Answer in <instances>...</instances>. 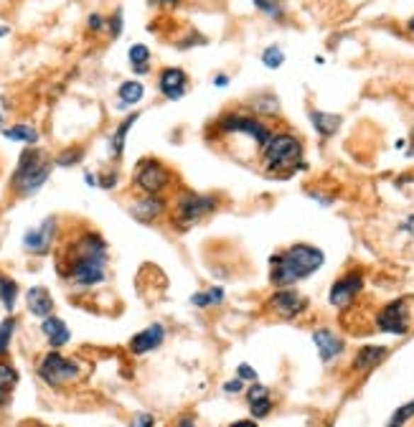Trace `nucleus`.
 I'll return each mask as SVG.
<instances>
[{"label":"nucleus","mask_w":414,"mask_h":427,"mask_svg":"<svg viewBox=\"0 0 414 427\" xmlns=\"http://www.w3.org/2000/svg\"><path fill=\"white\" fill-rule=\"evenodd\" d=\"M229 427H259V425H257L254 420H237V422H232Z\"/></svg>","instance_id":"79ce46f5"},{"label":"nucleus","mask_w":414,"mask_h":427,"mask_svg":"<svg viewBox=\"0 0 414 427\" xmlns=\"http://www.w3.org/2000/svg\"><path fill=\"white\" fill-rule=\"evenodd\" d=\"M328 427H333V425H328Z\"/></svg>","instance_id":"3c124183"},{"label":"nucleus","mask_w":414,"mask_h":427,"mask_svg":"<svg viewBox=\"0 0 414 427\" xmlns=\"http://www.w3.org/2000/svg\"><path fill=\"white\" fill-rule=\"evenodd\" d=\"M0 36H8V26H0Z\"/></svg>","instance_id":"de8ad7c7"},{"label":"nucleus","mask_w":414,"mask_h":427,"mask_svg":"<svg viewBox=\"0 0 414 427\" xmlns=\"http://www.w3.org/2000/svg\"><path fill=\"white\" fill-rule=\"evenodd\" d=\"M0 125H3V115H0Z\"/></svg>","instance_id":"8fccbe9b"},{"label":"nucleus","mask_w":414,"mask_h":427,"mask_svg":"<svg viewBox=\"0 0 414 427\" xmlns=\"http://www.w3.org/2000/svg\"><path fill=\"white\" fill-rule=\"evenodd\" d=\"M84 183L86 186H99V178L91 176V173H84Z\"/></svg>","instance_id":"c03bdc74"},{"label":"nucleus","mask_w":414,"mask_h":427,"mask_svg":"<svg viewBox=\"0 0 414 427\" xmlns=\"http://www.w3.org/2000/svg\"><path fill=\"white\" fill-rule=\"evenodd\" d=\"M99 186L102 189H112V186H117V173H107V176L99 178Z\"/></svg>","instance_id":"58836bf2"},{"label":"nucleus","mask_w":414,"mask_h":427,"mask_svg":"<svg viewBox=\"0 0 414 427\" xmlns=\"http://www.w3.org/2000/svg\"><path fill=\"white\" fill-rule=\"evenodd\" d=\"M376 328L391 336H404L412 328V311H409V298H396L386 303L376 313Z\"/></svg>","instance_id":"1a4fd4ad"},{"label":"nucleus","mask_w":414,"mask_h":427,"mask_svg":"<svg viewBox=\"0 0 414 427\" xmlns=\"http://www.w3.org/2000/svg\"><path fill=\"white\" fill-rule=\"evenodd\" d=\"M310 122H313V128L323 135V138H330V135L338 133V128H341L343 120L338 115H330V112L310 110Z\"/></svg>","instance_id":"5701e85b"},{"label":"nucleus","mask_w":414,"mask_h":427,"mask_svg":"<svg viewBox=\"0 0 414 427\" xmlns=\"http://www.w3.org/2000/svg\"><path fill=\"white\" fill-rule=\"evenodd\" d=\"M244 389V382H242V379H232V382H226V384H224V392H226V394H239V392H242Z\"/></svg>","instance_id":"4c0bfd02"},{"label":"nucleus","mask_w":414,"mask_h":427,"mask_svg":"<svg viewBox=\"0 0 414 427\" xmlns=\"http://www.w3.org/2000/svg\"><path fill=\"white\" fill-rule=\"evenodd\" d=\"M138 112H133L130 117H125V120L117 125V130L112 133V138H110V155L112 158H122V152H125V140H128V133H130V128H133L135 122H138Z\"/></svg>","instance_id":"412c9836"},{"label":"nucleus","mask_w":414,"mask_h":427,"mask_svg":"<svg viewBox=\"0 0 414 427\" xmlns=\"http://www.w3.org/2000/svg\"><path fill=\"white\" fill-rule=\"evenodd\" d=\"M386 351L384 346H364L356 354V359H354V369L356 372H369V369H374L376 364H381V361L386 359Z\"/></svg>","instance_id":"aec40b11"},{"label":"nucleus","mask_w":414,"mask_h":427,"mask_svg":"<svg viewBox=\"0 0 414 427\" xmlns=\"http://www.w3.org/2000/svg\"><path fill=\"white\" fill-rule=\"evenodd\" d=\"M407 28H409V30H412V33H414V16H412V18L407 21Z\"/></svg>","instance_id":"49530a36"},{"label":"nucleus","mask_w":414,"mask_h":427,"mask_svg":"<svg viewBox=\"0 0 414 427\" xmlns=\"http://www.w3.org/2000/svg\"><path fill=\"white\" fill-rule=\"evenodd\" d=\"M82 158H84V150L77 145V148H67V150H61L59 155H56L54 163L61 165V168H72V165H77Z\"/></svg>","instance_id":"c85d7f7f"},{"label":"nucleus","mask_w":414,"mask_h":427,"mask_svg":"<svg viewBox=\"0 0 414 427\" xmlns=\"http://www.w3.org/2000/svg\"><path fill=\"white\" fill-rule=\"evenodd\" d=\"M38 377H41L43 384L64 387L79 377V364L67 359V356H61L59 351H49L38 361Z\"/></svg>","instance_id":"6e6552de"},{"label":"nucleus","mask_w":414,"mask_h":427,"mask_svg":"<svg viewBox=\"0 0 414 427\" xmlns=\"http://www.w3.org/2000/svg\"><path fill=\"white\" fill-rule=\"evenodd\" d=\"M176 427H196V420L191 415H183L181 420L176 422Z\"/></svg>","instance_id":"a19ab883"},{"label":"nucleus","mask_w":414,"mask_h":427,"mask_svg":"<svg viewBox=\"0 0 414 427\" xmlns=\"http://www.w3.org/2000/svg\"><path fill=\"white\" fill-rule=\"evenodd\" d=\"M3 138L13 143H26V145H36L38 143L36 128H30V125H13V128H6L3 130Z\"/></svg>","instance_id":"393cba45"},{"label":"nucleus","mask_w":414,"mask_h":427,"mask_svg":"<svg viewBox=\"0 0 414 427\" xmlns=\"http://www.w3.org/2000/svg\"><path fill=\"white\" fill-rule=\"evenodd\" d=\"M412 417H414V399L396 409L394 415H391V420L386 422V427H404L409 420H412Z\"/></svg>","instance_id":"c756f323"},{"label":"nucleus","mask_w":414,"mask_h":427,"mask_svg":"<svg viewBox=\"0 0 414 427\" xmlns=\"http://www.w3.org/2000/svg\"><path fill=\"white\" fill-rule=\"evenodd\" d=\"M128 59L130 64H133L135 74H147V64H150V49H147L145 43H135V46H130L128 51Z\"/></svg>","instance_id":"bb28decb"},{"label":"nucleus","mask_w":414,"mask_h":427,"mask_svg":"<svg viewBox=\"0 0 414 427\" xmlns=\"http://www.w3.org/2000/svg\"><path fill=\"white\" fill-rule=\"evenodd\" d=\"M117 97H120V104L122 107H133V104H138L142 97H145V87L140 84V82H122L120 89H117Z\"/></svg>","instance_id":"b1692460"},{"label":"nucleus","mask_w":414,"mask_h":427,"mask_svg":"<svg viewBox=\"0 0 414 427\" xmlns=\"http://www.w3.org/2000/svg\"><path fill=\"white\" fill-rule=\"evenodd\" d=\"M269 311L277 313L280 318H295L300 316V313L308 308V300L303 298L300 293H295V290H290V287H277L272 295H269Z\"/></svg>","instance_id":"9b49d317"},{"label":"nucleus","mask_w":414,"mask_h":427,"mask_svg":"<svg viewBox=\"0 0 414 427\" xmlns=\"http://www.w3.org/2000/svg\"><path fill=\"white\" fill-rule=\"evenodd\" d=\"M133 183L142 191V194H163V191L173 183V173L163 160L142 158L140 163L135 165Z\"/></svg>","instance_id":"0eeeda50"},{"label":"nucleus","mask_w":414,"mask_h":427,"mask_svg":"<svg viewBox=\"0 0 414 427\" xmlns=\"http://www.w3.org/2000/svg\"><path fill=\"white\" fill-rule=\"evenodd\" d=\"M313 343L318 346V354H320V359H323L325 364H330L335 356H341L343 346H346L341 336H335L333 331L328 328H318L315 333H313Z\"/></svg>","instance_id":"dca6fc26"},{"label":"nucleus","mask_w":414,"mask_h":427,"mask_svg":"<svg viewBox=\"0 0 414 427\" xmlns=\"http://www.w3.org/2000/svg\"><path fill=\"white\" fill-rule=\"evenodd\" d=\"M361 290H364V272L361 270H351V272H346L330 285L328 300L335 308H348L361 295Z\"/></svg>","instance_id":"9d476101"},{"label":"nucleus","mask_w":414,"mask_h":427,"mask_svg":"<svg viewBox=\"0 0 414 427\" xmlns=\"http://www.w3.org/2000/svg\"><path fill=\"white\" fill-rule=\"evenodd\" d=\"M26 305H28V311L36 318H41V321L54 316V298H51L49 290L41 285L28 287V293H26Z\"/></svg>","instance_id":"f3484780"},{"label":"nucleus","mask_w":414,"mask_h":427,"mask_svg":"<svg viewBox=\"0 0 414 427\" xmlns=\"http://www.w3.org/2000/svg\"><path fill=\"white\" fill-rule=\"evenodd\" d=\"M165 209H168V204H165V199L160 194H145L142 199H138V201L130 206V216L138 221H142V224H150V221L160 219L165 214Z\"/></svg>","instance_id":"ddd939ff"},{"label":"nucleus","mask_w":414,"mask_h":427,"mask_svg":"<svg viewBox=\"0 0 414 427\" xmlns=\"http://www.w3.org/2000/svg\"><path fill=\"white\" fill-rule=\"evenodd\" d=\"M51 171H54V160L43 150H38V148H28V150L21 152L18 165H16L11 178V189L18 196L36 194L43 183L51 178Z\"/></svg>","instance_id":"20e7f679"},{"label":"nucleus","mask_w":414,"mask_h":427,"mask_svg":"<svg viewBox=\"0 0 414 427\" xmlns=\"http://www.w3.org/2000/svg\"><path fill=\"white\" fill-rule=\"evenodd\" d=\"M165 341V326L163 323H150L147 328H142L140 333L133 336V341H130V351L135 356H142L147 351H155L160 343Z\"/></svg>","instance_id":"2eb2a0df"},{"label":"nucleus","mask_w":414,"mask_h":427,"mask_svg":"<svg viewBox=\"0 0 414 427\" xmlns=\"http://www.w3.org/2000/svg\"><path fill=\"white\" fill-rule=\"evenodd\" d=\"M229 84V77L226 74H219V77H213V87H226Z\"/></svg>","instance_id":"37998d69"},{"label":"nucleus","mask_w":414,"mask_h":427,"mask_svg":"<svg viewBox=\"0 0 414 427\" xmlns=\"http://www.w3.org/2000/svg\"><path fill=\"white\" fill-rule=\"evenodd\" d=\"M262 64L269 69H280L285 64V51L280 46H269V49L262 51Z\"/></svg>","instance_id":"7c9ffc66"},{"label":"nucleus","mask_w":414,"mask_h":427,"mask_svg":"<svg viewBox=\"0 0 414 427\" xmlns=\"http://www.w3.org/2000/svg\"><path fill=\"white\" fill-rule=\"evenodd\" d=\"M110 33L112 38H117L122 33V11H115V16L110 18Z\"/></svg>","instance_id":"e433bc0d"},{"label":"nucleus","mask_w":414,"mask_h":427,"mask_svg":"<svg viewBox=\"0 0 414 427\" xmlns=\"http://www.w3.org/2000/svg\"><path fill=\"white\" fill-rule=\"evenodd\" d=\"M219 303H224V287H211L206 293H196L191 298V305H196V308H211Z\"/></svg>","instance_id":"cd10ccee"},{"label":"nucleus","mask_w":414,"mask_h":427,"mask_svg":"<svg viewBox=\"0 0 414 427\" xmlns=\"http://www.w3.org/2000/svg\"><path fill=\"white\" fill-rule=\"evenodd\" d=\"M41 333L46 336V341H49L51 348H61L67 346L69 338H72V331H69V326L61 321V318L56 316H49L41 321Z\"/></svg>","instance_id":"a211bd4d"},{"label":"nucleus","mask_w":414,"mask_h":427,"mask_svg":"<svg viewBox=\"0 0 414 427\" xmlns=\"http://www.w3.org/2000/svg\"><path fill=\"white\" fill-rule=\"evenodd\" d=\"M404 229H407V232L414 237V214H412V216H407V221H404Z\"/></svg>","instance_id":"a18cd8bd"},{"label":"nucleus","mask_w":414,"mask_h":427,"mask_svg":"<svg viewBox=\"0 0 414 427\" xmlns=\"http://www.w3.org/2000/svg\"><path fill=\"white\" fill-rule=\"evenodd\" d=\"M54 237H56V219L49 216V219H43L36 229H28V232L23 234V247L30 255L43 257V255H49Z\"/></svg>","instance_id":"f8f14e48"},{"label":"nucleus","mask_w":414,"mask_h":427,"mask_svg":"<svg viewBox=\"0 0 414 427\" xmlns=\"http://www.w3.org/2000/svg\"><path fill=\"white\" fill-rule=\"evenodd\" d=\"M158 89L163 92L165 99H181L183 94H186V89H189V77H186V72L178 67H168L160 72L158 77Z\"/></svg>","instance_id":"4468645a"},{"label":"nucleus","mask_w":414,"mask_h":427,"mask_svg":"<svg viewBox=\"0 0 414 427\" xmlns=\"http://www.w3.org/2000/svg\"><path fill=\"white\" fill-rule=\"evenodd\" d=\"M259 11L264 13V16H269V18H280V8H277V0H252Z\"/></svg>","instance_id":"72a5a7b5"},{"label":"nucleus","mask_w":414,"mask_h":427,"mask_svg":"<svg viewBox=\"0 0 414 427\" xmlns=\"http://www.w3.org/2000/svg\"><path fill=\"white\" fill-rule=\"evenodd\" d=\"M323 250L305 242L293 244V247L272 255V260H269V282L274 287H290L300 280H308L315 270L323 267Z\"/></svg>","instance_id":"f03ea898"},{"label":"nucleus","mask_w":414,"mask_h":427,"mask_svg":"<svg viewBox=\"0 0 414 427\" xmlns=\"http://www.w3.org/2000/svg\"><path fill=\"white\" fill-rule=\"evenodd\" d=\"M107 242L97 232L86 229L69 239L56 267L64 280L74 282L77 287H94L107 280Z\"/></svg>","instance_id":"f257e3e1"},{"label":"nucleus","mask_w":414,"mask_h":427,"mask_svg":"<svg viewBox=\"0 0 414 427\" xmlns=\"http://www.w3.org/2000/svg\"><path fill=\"white\" fill-rule=\"evenodd\" d=\"M130 427H155V417L147 415V412H138V415L130 420Z\"/></svg>","instance_id":"f704fd0d"},{"label":"nucleus","mask_w":414,"mask_h":427,"mask_svg":"<svg viewBox=\"0 0 414 427\" xmlns=\"http://www.w3.org/2000/svg\"><path fill=\"white\" fill-rule=\"evenodd\" d=\"M16 300H18V282L0 272V303H3V308H6L8 313H13Z\"/></svg>","instance_id":"a878e982"},{"label":"nucleus","mask_w":414,"mask_h":427,"mask_svg":"<svg viewBox=\"0 0 414 427\" xmlns=\"http://www.w3.org/2000/svg\"><path fill=\"white\" fill-rule=\"evenodd\" d=\"M86 23H89L91 30H99L104 26V21H102V16H97V13H94V16H89V21H86Z\"/></svg>","instance_id":"ea45409f"},{"label":"nucleus","mask_w":414,"mask_h":427,"mask_svg":"<svg viewBox=\"0 0 414 427\" xmlns=\"http://www.w3.org/2000/svg\"><path fill=\"white\" fill-rule=\"evenodd\" d=\"M247 404H250L252 417L262 420L272 412V396H269V389L264 384H252L250 392H247Z\"/></svg>","instance_id":"6ab92c4d"},{"label":"nucleus","mask_w":414,"mask_h":427,"mask_svg":"<svg viewBox=\"0 0 414 427\" xmlns=\"http://www.w3.org/2000/svg\"><path fill=\"white\" fill-rule=\"evenodd\" d=\"M13 331H16V318H6V321L0 323V356L6 354L8 346H11Z\"/></svg>","instance_id":"2f4dec72"},{"label":"nucleus","mask_w":414,"mask_h":427,"mask_svg":"<svg viewBox=\"0 0 414 427\" xmlns=\"http://www.w3.org/2000/svg\"><path fill=\"white\" fill-rule=\"evenodd\" d=\"M298 168H305L303 143L287 133L272 135L267 145L262 148V171L267 176H290Z\"/></svg>","instance_id":"7ed1b4c3"},{"label":"nucleus","mask_w":414,"mask_h":427,"mask_svg":"<svg viewBox=\"0 0 414 427\" xmlns=\"http://www.w3.org/2000/svg\"><path fill=\"white\" fill-rule=\"evenodd\" d=\"M237 377L242 379V382H257V372L252 369L250 364H239L237 366Z\"/></svg>","instance_id":"c9c22d12"},{"label":"nucleus","mask_w":414,"mask_h":427,"mask_svg":"<svg viewBox=\"0 0 414 427\" xmlns=\"http://www.w3.org/2000/svg\"><path fill=\"white\" fill-rule=\"evenodd\" d=\"M219 209V199L211 194H196V191H183L178 194L176 204H173V224L181 229H191L194 224L203 221Z\"/></svg>","instance_id":"39448f33"},{"label":"nucleus","mask_w":414,"mask_h":427,"mask_svg":"<svg viewBox=\"0 0 414 427\" xmlns=\"http://www.w3.org/2000/svg\"><path fill=\"white\" fill-rule=\"evenodd\" d=\"M216 128H219L221 135H244V138H250L259 152L274 135L259 117L244 115V112H226V115H221L216 120Z\"/></svg>","instance_id":"423d86ee"},{"label":"nucleus","mask_w":414,"mask_h":427,"mask_svg":"<svg viewBox=\"0 0 414 427\" xmlns=\"http://www.w3.org/2000/svg\"><path fill=\"white\" fill-rule=\"evenodd\" d=\"M30 427H43V425H38V422H33V425H30Z\"/></svg>","instance_id":"09e8293b"},{"label":"nucleus","mask_w":414,"mask_h":427,"mask_svg":"<svg viewBox=\"0 0 414 427\" xmlns=\"http://www.w3.org/2000/svg\"><path fill=\"white\" fill-rule=\"evenodd\" d=\"M277 107H280V104H277V99H274L272 94H264V97L254 99V110L262 112V115H274Z\"/></svg>","instance_id":"473e14b6"},{"label":"nucleus","mask_w":414,"mask_h":427,"mask_svg":"<svg viewBox=\"0 0 414 427\" xmlns=\"http://www.w3.org/2000/svg\"><path fill=\"white\" fill-rule=\"evenodd\" d=\"M16 384H18V372H16V366L8 364V361H0V407L8 404Z\"/></svg>","instance_id":"4be33fe9"}]
</instances>
